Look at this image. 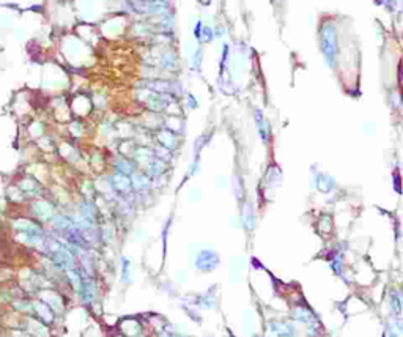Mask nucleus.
I'll return each instance as SVG.
<instances>
[{"instance_id": "7ed1b4c3", "label": "nucleus", "mask_w": 403, "mask_h": 337, "mask_svg": "<svg viewBox=\"0 0 403 337\" xmlns=\"http://www.w3.org/2000/svg\"><path fill=\"white\" fill-rule=\"evenodd\" d=\"M111 183H112V187L115 191H117L118 194L121 195H126L131 192V189H133V186H131V180L129 177L126 175H123V174H115L111 177Z\"/></svg>"}, {"instance_id": "f257e3e1", "label": "nucleus", "mask_w": 403, "mask_h": 337, "mask_svg": "<svg viewBox=\"0 0 403 337\" xmlns=\"http://www.w3.org/2000/svg\"><path fill=\"white\" fill-rule=\"evenodd\" d=\"M321 49L326 60L331 65H334V60L337 57V35L334 27L324 26L321 30Z\"/></svg>"}, {"instance_id": "39448f33", "label": "nucleus", "mask_w": 403, "mask_h": 337, "mask_svg": "<svg viewBox=\"0 0 403 337\" xmlns=\"http://www.w3.org/2000/svg\"><path fill=\"white\" fill-rule=\"evenodd\" d=\"M146 87H148L150 90H153V92L167 93V95H170V93L175 92V85L172 82H169V81H148L146 82Z\"/></svg>"}, {"instance_id": "20e7f679", "label": "nucleus", "mask_w": 403, "mask_h": 337, "mask_svg": "<svg viewBox=\"0 0 403 337\" xmlns=\"http://www.w3.org/2000/svg\"><path fill=\"white\" fill-rule=\"evenodd\" d=\"M129 180H131V186H133V189H136V191H148L151 186L150 177L145 174H136Z\"/></svg>"}, {"instance_id": "9d476101", "label": "nucleus", "mask_w": 403, "mask_h": 337, "mask_svg": "<svg viewBox=\"0 0 403 337\" xmlns=\"http://www.w3.org/2000/svg\"><path fill=\"white\" fill-rule=\"evenodd\" d=\"M38 207L40 208H46V214H44V217H48V216H51L52 214V208L48 205V203H44V202H40V203H36ZM36 213L40 214L41 217H43V213H44V210H36Z\"/></svg>"}, {"instance_id": "6e6552de", "label": "nucleus", "mask_w": 403, "mask_h": 337, "mask_svg": "<svg viewBox=\"0 0 403 337\" xmlns=\"http://www.w3.org/2000/svg\"><path fill=\"white\" fill-rule=\"evenodd\" d=\"M115 167H117L118 174H123V175H126V177L133 175V174H134V170H136V166H134V164L131 162L129 159H121V161H118L117 164H115Z\"/></svg>"}, {"instance_id": "1a4fd4ad", "label": "nucleus", "mask_w": 403, "mask_h": 337, "mask_svg": "<svg viewBox=\"0 0 403 337\" xmlns=\"http://www.w3.org/2000/svg\"><path fill=\"white\" fill-rule=\"evenodd\" d=\"M129 262L128 258H123V282H129L131 280V268H129Z\"/></svg>"}, {"instance_id": "f03ea898", "label": "nucleus", "mask_w": 403, "mask_h": 337, "mask_svg": "<svg viewBox=\"0 0 403 337\" xmlns=\"http://www.w3.org/2000/svg\"><path fill=\"white\" fill-rule=\"evenodd\" d=\"M218 263H219L218 255H216L213 250H202L196 260V266L200 271H213L216 266H218Z\"/></svg>"}, {"instance_id": "0eeeda50", "label": "nucleus", "mask_w": 403, "mask_h": 337, "mask_svg": "<svg viewBox=\"0 0 403 337\" xmlns=\"http://www.w3.org/2000/svg\"><path fill=\"white\" fill-rule=\"evenodd\" d=\"M158 139H159L161 145L164 147V148H167V150H173L175 145H176L175 134H173L172 131H169V129L161 131V132H159V136H158Z\"/></svg>"}, {"instance_id": "423d86ee", "label": "nucleus", "mask_w": 403, "mask_h": 337, "mask_svg": "<svg viewBox=\"0 0 403 337\" xmlns=\"http://www.w3.org/2000/svg\"><path fill=\"white\" fill-rule=\"evenodd\" d=\"M162 172H164V161L154 158V159H151L148 164H146V175H148L150 178L159 177Z\"/></svg>"}]
</instances>
